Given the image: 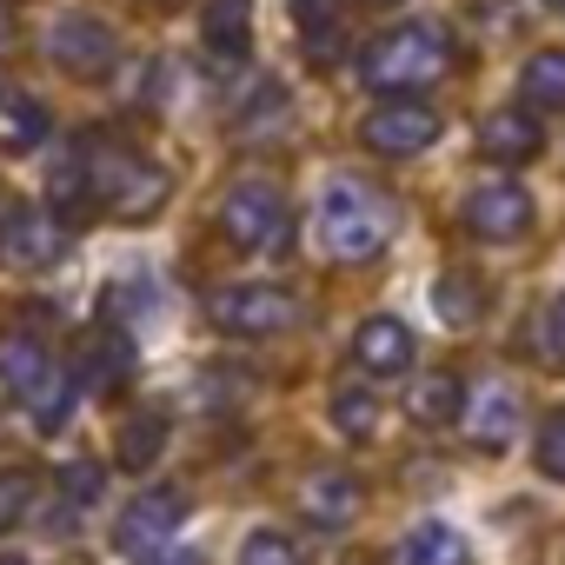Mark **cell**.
<instances>
[{"mask_svg":"<svg viewBox=\"0 0 565 565\" xmlns=\"http://www.w3.org/2000/svg\"><path fill=\"white\" fill-rule=\"evenodd\" d=\"M393 226H399L393 200H386L380 186H366V180H333V186L320 193V213H313V239H320V253L340 259V266L380 259L386 239H393Z\"/></svg>","mask_w":565,"mask_h":565,"instance_id":"obj_1","label":"cell"},{"mask_svg":"<svg viewBox=\"0 0 565 565\" xmlns=\"http://www.w3.org/2000/svg\"><path fill=\"white\" fill-rule=\"evenodd\" d=\"M452 67V34L433 28V21H406V28H386L366 54H360V81L386 100H413L419 87H433L439 74Z\"/></svg>","mask_w":565,"mask_h":565,"instance_id":"obj_2","label":"cell"},{"mask_svg":"<svg viewBox=\"0 0 565 565\" xmlns=\"http://www.w3.org/2000/svg\"><path fill=\"white\" fill-rule=\"evenodd\" d=\"M0 386H8L28 413H34V433H61L74 419V373L54 366V353L34 340V333H0Z\"/></svg>","mask_w":565,"mask_h":565,"instance_id":"obj_3","label":"cell"},{"mask_svg":"<svg viewBox=\"0 0 565 565\" xmlns=\"http://www.w3.org/2000/svg\"><path fill=\"white\" fill-rule=\"evenodd\" d=\"M87 160H94V206L107 220H153L167 206V173L127 147H107V140H87Z\"/></svg>","mask_w":565,"mask_h":565,"instance_id":"obj_4","label":"cell"},{"mask_svg":"<svg viewBox=\"0 0 565 565\" xmlns=\"http://www.w3.org/2000/svg\"><path fill=\"white\" fill-rule=\"evenodd\" d=\"M220 233L239 253H287V239H294L287 193H279L273 180H233L226 200H220Z\"/></svg>","mask_w":565,"mask_h":565,"instance_id":"obj_5","label":"cell"},{"mask_svg":"<svg viewBox=\"0 0 565 565\" xmlns=\"http://www.w3.org/2000/svg\"><path fill=\"white\" fill-rule=\"evenodd\" d=\"M206 320L226 333V340H273L294 327V300L266 287V279H246V287H220L206 300Z\"/></svg>","mask_w":565,"mask_h":565,"instance_id":"obj_6","label":"cell"},{"mask_svg":"<svg viewBox=\"0 0 565 565\" xmlns=\"http://www.w3.org/2000/svg\"><path fill=\"white\" fill-rule=\"evenodd\" d=\"M61 253H67V220L47 200H0V259L41 273Z\"/></svg>","mask_w":565,"mask_h":565,"instance_id":"obj_7","label":"cell"},{"mask_svg":"<svg viewBox=\"0 0 565 565\" xmlns=\"http://www.w3.org/2000/svg\"><path fill=\"white\" fill-rule=\"evenodd\" d=\"M180 519H186V492L180 486H153V492H140L127 512H120V525H114V545L127 552V558H160L167 552V539L180 532Z\"/></svg>","mask_w":565,"mask_h":565,"instance_id":"obj_8","label":"cell"},{"mask_svg":"<svg viewBox=\"0 0 565 565\" xmlns=\"http://www.w3.org/2000/svg\"><path fill=\"white\" fill-rule=\"evenodd\" d=\"M114 47L120 41H114V28L100 14H61L54 34H47V61L61 74H74V81H100L114 67Z\"/></svg>","mask_w":565,"mask_h":565,"instance_id":"obj_9","label":"cell"},{"mask_svg":"<svg viewBox=\"0 0 565 565\" xmlns=\"http://www.w3.org/2000/svg\"><path fill=\"white\" fill-rule=\"evenodd\" d=\"M360 140L380 153V160H406V153H426L439 140V114L419 107V100H386L360 120Z\"/></svg>","mask_w":565,"mask_h":565,"instance_id":"obj_10","label":"cell"},{"mask_svg":"<svg viewBox=\"0 0 565 565\" xmlns=\"http://www.w3.org/2000/svg\"><path fill=\"white\" fill-rule=\"evenodd\" d=\"M466 226L479 239H519L532 226V193L519 180H479L466 193Z\"/></svg>","mask_w":565,"mask_h":565,"instance_id":"obj_11","label":"cell"},{"mask_svg":"<svg viewBox=\"0 0 565 565\" xmlns=\"http://www.w3.org/2000/svg\"><path fill=\"white\" fill-rule=\"evenodd\" d=\"M47 206H54L67 226H81V220L100 213V206H94V160H87V140H67V147L47 153Z\"/></svg>","mask_w":565,"mask_h":565,"instance_id":"obj_12","label":"cell"},{"mask_svg":"<svg viewBox=\"0 0 565 565\" xmlns=\"http://www.w3.org/2000/svg\"><path fill=\"white\" fill-rule=\"evenodd\" d=\"M353 360H360V373H373V380H399V373H413V333H406V320L373 313V320L353 333Z\"/></svg>","mask_w":565,"mask_h":565,"instance_id":"obj_13","label":"cell"},{"mask_svg":"<svg viewBox=\"0 0 565 565\" xmlns=\"http://www.w3.org/2000/svg\"><path fill=\"white\" fill-rule=\"evenodd\" d=\"M127 380H134V347H127V333H120V327H100V333L87 340L81 366H74V386H81V393H94V399H114Z\"/></svg>","mask_w":565,"mask_h":565,"instance_id":"obj_14","label":"cell"},{"mask_svg":"<svg viewBox=\"0 0 565 565\" xmlns=\"http://www.w3.org/2000/svg\"><path fill=\"white\" fill-rule=\"evenodd\" d=\"M479 147H486V160H499V167H525V160L545 147V134H539V114H532V107L486 114V120H479Z\"/></svg>","mask_w":565,"mask_h":565,"instance_id":"obj_15","label":"cell"},{"mask_svg":"<svg viewBox=\"0 0 565 565\" xmlns=\"http://www.w3.org/2000/svg\"><path fill=\"white\" fill-rule=\"evenodd\" d=\"M512 433H519V399H512V386H479L472 399H466V439L479 446V452H499V446H512Z\"/></svg>","mask_w":565,"mask_h":565,"instance_id":"obj_16","label":"cell"},{"mask_svg":"<svg viewBox=\"0 0 565 565\" xmlns=\"http://www.w3.org/2000/svg\"><path fill=\"white\" fill-rule=\"evenodd\" d=\"M200 34H206L213 61H246L253 54V0H206Z\"/></svg>","mask_w":565,"mask_h":565,"instance_id":"obj_17","label":"cell"},{"mask_svg":"<svg viewBox=\"0 0 565 565\" xmlns=\"http://www.w3.org/2000/svg\"><path fill=\"white\" fill-rule=\"evenodd\" d=\"M300 512H307L320 532H340V525H353V512H360V486H353L347 472H313V479L300 486Z\"/></svg>","mask_w":565,"mask_h":565,"instance_id":"obj_18","label":"cell"},{"mask_svg":"<svg viewBox=\"0 0 565 565\" xmlns=\"http://www.w3.org/2000/svg\"><path fill=\"white\" fill-rule=\"evenodd\" d=\"M393 565H466V539H459L446 519H419V525L399 539Z\"/></svg>","mask_w":565,"mask_h":565,"instance_id":"obj_19","label":"cell"},{"mask_svg":"<svg viewBox=\"0 0 565 565\" xmlns=\"http://www.w3.org/2000/svg\"><path fill=\"white\" fill-rule=\"evenodd\" d=\"M294 21H300V34H307V61H313V67H333L347 0H294Z\"/></svg>","mask_w":565,"mask_h":565,"instance_id":"obj_20","label":"cell"},{"mask_svg":"<svg viewBox=\"0 0 565 565\" xmlns=\"http://www.w3.org/2000/svg\"><path fill=\"white\" fill-rule=\"evenodd\" d=\"M160 452H167V413H127L120 433H114V459L127 472H147Z\"/></svg>","mask_w":565,"mask_h":565,"instance_id":"obj_21","label":"cell"},{"mask_svg":"<svg viewBox=\"0 0 565 565\" xmlns=\"http://www.w3.org/2000/svg\"><path fill=\"white\" fill-rule=\"evenodd\" d=\"M0 147H8V153L47 147V107L34 94H0Z\"/></svg>","mask_w":565,"mask_h":565,"instance_id":"obj_22","label":"cell"},{"mask_svg":"<svg viewBox=\"0 0 565 565\" xmlns=\"http://www.w3.org/2000/svg\"><path fill=\"white\" fill-rule=\"evenodd\" d=\"M519 94H525L532 114H558V107H565V47L532 54L525 74H519Z\"/></svg>","mask_w":565,"mask_h":565,"instance_id":"obj_23","label":"cell"},{"mask_svg":"<svg viewBox=\"0 0 565 565\" xmlns=\"http://www.w3.org/2000/svg\"><path fill=\"white\" fill-rule=\"evenodd\" d=\"M413 419H419V426H452V419H466V386H459L452 373L419 380V393H413Z\"/></svg>","mask_w":565,"mask_h":565,"instance_id":"obj_24","label":"cell"},{"mask_svg":"<svg viewBox=\"0 0 565 565\" xmlns=\"http://www.w3.org/2000/svg\"><path fill=\"white\" fill-rule=\"evenodd\" d=\"M54 492H61V512H87V505H100V492H107V466H100V459H61Z\"/></svg>","mask_w":565,"mask_h":565,"instance_id":"obj_25","label":"cell"},{"mask_svg":"<svg viewBox=\"0 0 565 565\" xmlns=\"http://www.w3.org/2000/svg\"><path fill=\"white\" fill-rule=\"evenodd\" d=\"M433 307H439L446 327H472L479 320V279L472 273H446L439 287H433Z\"/></svg>","mask_w":565,"mask_h":565,"instance_id":"obj_26","label":"cell"},{"mask_svg":"<svg viewBox=\"0 0 565 565\" xmlns=\"http://www.w3.org/2000/svg\"><path fill=\"white\" fill-rule=\"evenodd\" d=\"M333 426H340L347 439H373V433H380V399L360 393V386H340V393H333Z\"/></svg>","mask_w":565,"mask_h":565,"instance_id":"obj_27","label":"cell"},{"mask_svg":"<svg viewBox=\"0 0 565 565\" xmlns=\"http://www.w3.org/2000/svg\"><path fill=\"white\" fill-rule=\"evenodd\" d=\"M239 565H300V545L287 539V532H246V545H239Z\"/></svg>","mask_w":565,"mask_h":565,"instance_id":"obj_28","label":"cell"},{"mask_svg":"<svg viewBox=\"0 0 565 565\" xmlns=\"http://www.w3.org/2000/svg\"><path fill=\"white\" fill-rule=\"evenodd\" d=\"M532 452H539V472L565 486V413H545V426H539V446H532Z\"/></svg>","mask_w":565,"mask_h":565,"instance_id":"obj_29","label":"cell"},{"mask_svg":"<svg viewBox=\"0 0 565 565\" xmlns=\"http://www.w3.org/2000/svg\"><path fill=\"white\" fill-rule=\"evenodd\" d=\"M28 505H34V479H28V472H0V532L21 525Z\"/></svg>","mask_w":565,"mask_h":565,"instance_id":"obj_30","label":"cell"},{"mask_svg":"<svg viewBox=\"0 0 565 565\" xmlns=\"http://www.w3.org/2000/svg\"><path fill=\"white\" fill-rule=\"evenodd\" d=\"M545 340H552V353L565 360V300H552V320H545Z\"/></svg>","mask_w":565,"mask_h":565,"instance_id":"obj_31","label":"cell"},{"mask_svg":"<svg viewBox=\"0 0 565 565\" xmlns=\"http://www.w3.org/2000/svg\"><path fill=\"white\" fill-rule=\"evenodd\" d=\"M147 565H200V552H160V558H147Z\"/></svg>","mask_w":565,"mask_h":565,"instance_id":"obj_32","label":"cell"},{"mask_svg":"<svg viewBox=\"0 0 565 565\" xmlns=\"http://www.w3.org/2000/svg\"><path fill=\"white\" fill-rule=\"evenodd\" d=\"M8 41H14V8L0 0V47H8Z\"/></svg>","mask_w":565,"mask_h":565,"instance_id":"obj_33","label":"cell"},{"mask_svg":"<svg viewBox=\"0 0 565 565\" xmlns=\"http://www.w3.org/2000/svg\"><path fill=\"white\" fill-rule=\"evenodd\" d=\"M0 565H34V558H21V552H8V558H0Z\"/></svg>","mask_w":565,"mask_h":565,"instance_id":"obj_34","label":"cell"},{"mask_svg":"<svg viewBox=\"0 0 565 565\" xmlns=\"http://www.w3.org/2000/svg\"><path fill=\"white\" fill-rule=\"evenodd\" d=\"M545 8H552V14H565V0H545Z\"/></svg>","mask_w":565,"mask_h":565,"instance_id":"obj_35","label":"cell"}]
</instances>
